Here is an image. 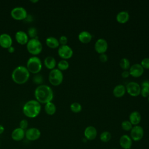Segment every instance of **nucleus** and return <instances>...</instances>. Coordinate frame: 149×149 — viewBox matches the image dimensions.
<instances>
[{"label":"nucleus","instance_id":"f257e3e1","mask_svg":"<svg viewBox=\"0 0 149 149\" xmlns=\"http://www.w3.org/2000/svg\"><path fill=\"white\" fill-rule=\"evenodd\" d=\"M34 97L40 104H45L51 102L54 97V92L49 86L40 84L35 89Z\"/></svg>","mask_w":149,"mask_h":149},{"label":"nucleus","instance_id":"f03ea898","mask_svg":"<svg viewBox=\"0 0 149 149\" xmlns=\"http://www.w3.org/2000/svg\"><path fill=\"white\" fill-rule=\"evenodd\" d=\"M41 109V104L36 100H31L24 104L23 113L28 118H34L39 115Z\"/></svg>","mask_w":149,"mask_h":149},{"label":"nucleus","instance_id":"7ed1b4c3","mask_svg":"<svg viewBox=\"0 0 149 149\" xmlns=\"http://www.w3.org/2000/svg\"><path fill=\"white\" fill-rule=\"evenodd\" d=\"M30 73L26 66L20 65L15 68L12 71V79L16 84H22L27 81L30 77Z\"/></svg>","mask_w":149,"mask_h":149},{"label":"nucleus","instance_id":"20e7f679","mask_svg":"<svg viewBox=\"0 0 149 149\" xmlns=\"http://www.w3.org/2000/svg\"><path fill=\"white\" fill-rule=\"evenodd\" d=\"M26 67L30 73L33 74L38 73L42 69L41 61L37 56H31L27 60Z\"/></svg>","mask_w":149,"mask_h":149},{"label":"nucleus","instance_id":"39448f33","mask_svg":"<svg viewBox=\"0 0 149 149\" xmlns=\"http://www.w3.org/2000/svg\"><path fill=\"white\" fill-rule=\"evenodd\" d=\"M26 48L29 53L33 55H37L42 51V45L37 38H34L29 40L26 44Z\"/></svg>","mask_w":149,"mask_h":149},{"label":"nucleus","instance_id":"423d86ee","mask_svg":"<svg viewBox=\"0 0 149 149\" xmlns=\"http://www.w3.org/2000/svg\"><path fill=\"white\" fill-rule=\"evenodd\" d=\"M63 79V75L61 70L58 68H54L49 73L48 80L49 83L53 86L61 84Z\"/></svg>","mask_w":149,"mask_h":149},{"label":"nucleus","instance_id":"0eeeda50","mask_svg":"<svg viewBox=\"0 0 149 149\" xmlns=\"http://www.w3.org/2000/svg\"><path fill=\"white\" fill-rule=\"evenodd\" d=\"M10 15L12 18L15 20H22L27 17V12L26 9L22 6H16L11 10Z\"/></svg>","mask_w":149,"mask_h":149},{"label":"nucleus","instance_id":"6e6552de","mask_svg":"<svg viewBox=\"0 0 149 149\" xmlns=\"http://www.w3.org/2000/svg\"><path fill=\"white\" fill-rule=\"evenodd\" d=\"M144 136V129L139 125L133 126L130 130V137L133 141H139L141 140Z\"/></svg>","mask_w":149,"mask_h":149},{"label":"nucleus","instance_id":"1a4fd4ad","mask_svg":"<svg viewBox=\"0 0 149 149\" xmlns=\"http://www.w3.org/2000/svg\"><path fill=\"white\" fill-rule=\"evenodd\" d=\"M58 54L63 59H66L72 56L73 51L68 45H61L58 47Z\"/></svg>","mask_w":149,"mask_h":149},{"label":"nucleus","instance_id":"9d476101","mask_svg":"<svg viewBox=\"0 0 149 149\" xmlns=\"http://www.w3.org/2000/svg\"><path fill=\"white\" fill-rule=\"evenodd\" d=\"M126 90L129 94L132 96H137L140 94L141 87L135 81H130L128 83L126 86Z\"/></svg>","mask_w":149,"mask_h":149},{"label":"nucleus","instance_id":"9b49d317","mask_svg":"<svg viewBox=\"0 0 149 149\" xmlns=\"http://www.w3.org/2000/svg\"><path fill=\"white\" fill-rule=\"evenodd\" d=\"M41 136L40 130L36 127H30L25 131V137L29 141H35Z\"/></svg>","mask_w":149,"mask_h":149},{"label":"nucleus","instance_id":"f8f14e48","mask_svg":"<svg viewBox=\"0 0 149 149\" xmlns=\"http://www.w3.org/2000/svg\"><path fill=\"white\" fill-rule=\"evenodd\" d=\"M95 51L99 54L105 53L108 48V42L104 38H98L94 45Z\"/></svg>","mask_w":149,"mask_h":149},{"label":"nucleus","instance_id":"ddd939ff","mask_svg":"<svg viewBox=\"0 0 149 149\" xmlns=\"http://www.w3.org/2000/svg\"><path fill=\"white\" fill-rule=\"evenodd\" d=\"M12 38L8 33H2L0 34V46L3 48L8 49L12 45Z\"/></svg>","mask_w":149,"mask_h":149},{"label":"nucleus","instance_id":"4468645a","mask_svg":"<svg viewBox=\"0 0 149 149\" xmlns=\"http://www.w3.org/2000/svg\"><path fill=\"white\" fill-rule=\"evenodd\" d=\"M129 74L135 77L141 76L144 72V68L140 63H134L129 68Z\"/></svg>","mask_w":149,"mask_h":149},{"label":"nucleus","instance_id":"2eb2a0df","mask_svg":"<svg viewBox=\"0 0 149 149\" xmlns=\"http://www.w3.org/2000/svg\"><path fill=\"white\" fill-rule=\"evenodd\" d=\"M97 135V130L93 126H87L84 130V136L88 140H93L95 139Z\"/></svg>","mask_w":149,"mask_h":149},{"label":"nucleus","instance_id":"dca6fc26","mask_svg":"<svg viewBox=\"0 0 149 149\" xmlns=\"http://www.w3.org/2000/svg\"><path fill=\"white\" fill-rule=\"evenodd\" d=\"M133 144V140L127 134H123L119 139V144L123 149H130Z\"/></svg>","mask_w":149,"mask_h":149},{"label":"nucleus","instance_id":"f3484780","mask_svg":"<svg viewBox=\"0 0 149 149\" xmlns=\"http://www.w3.org/2000/svg\"><path fill=\"white\" fill-rule=\"evenodd\" d=\"M16 41L22 45L26 44L29 41V36L27 33L22 30L17 31L15 35Z\"/></svg>","mask_w":149,"mask_h":149},{"label":"nucleus","instance_id":"a211bd4d","mask_svg":"<svg viewBox=\"0 0 149 149\" xmlns=\"http://www.w3.org/2000/svg\"><path fill=\"white\" fill-rule=\"evenodd\" d=\"M25 137V131L24 130L21 129L20 127H17L15 129L11 134L12 139L16 141H19L22 140Z\"/></svg>","mask_w":149,"mask_h":149},{"label":"nucleus","instance_id":"6ab92c4d","mask_svg":"<svg viewBox=\"0 0 149 149\" xmlns=\"http://www.w3.org/2000/svg\"><path fill=\"white\" fill-rule=\"evenodd\" d=\"M141 119V114L137 111L132 112L129 115V121L132 125H138Z\"/></svg>","mask_w":149,"mask_h":149},{"label":"nucleus","instance_id":"aec40b11","mask_svg":"<svg viewBox=\"0 0 149 149\" xmlns=\"http://www.w3.org/2000/svg\"><path fill=\"white\" fill-rule=\"evenodd\" d=\"M78 38L83 43H88L92 39L91 34L88 31H82L79 33L78 35Z\"/></svg>","mask_w":149,"mask_h":149},{"label":"nucleus","instance_id":"412c9836","mask_svg":"<svg viewBox=\"0 0 149 149\" xmlns=\"http://www.w3.org/2000/svg\"><path fill=\"white\" fill-rule=\"evenodd\" d=\"M126 87L123 84H118L113 89V94L116 97H121L126 93Z\"/></svg>","mask_w":149,"mask_h":149},{"label":"nucleus","instance_id":"4be33fe9","mask_svg":"<svg viewBox=\"0 0 149 149\" xmlns=\"http://www.w3.org/2000/svg\"><path fill=\"white\" fill-rule=\"evenodd\" d=\"M116 20L120 23H125L129 19V14L127 11L122 10L119 12L116 16Z\"/></svg>","mask_w":149,"mask_h":149},{"label":"nucleus","instance_id":"5701e85b","mask_svg":"<svg viewBox=\"0 0 149 149\" xmlns=\"http://www.w3.org/2000/svg\"><path fill=\"white\" fill-rule=\"evenodd\" d=\"M45 43L47 45L51 48H56L59 47V40L55 37L49 36L45 40Z\"/></svg>","mask_w":149,"mask_h":149},{"label":"nucleus","instance_id":"b1692460","mask_svg":"<svg viewBox=\"0 0 149 149\" xmlns=\"http://www.w3.org/2000/svg\"><path fill=\"white\" fill-rule=\"evenodd\" d=\"M44 63L45 66L48 68V69H53L55 68L56 65V62L55 59L52 56H48L45 57L44 61Z\"/></svg>","mask_w":149,"mask_h":149},{"label":"nucleus","instance_id":"393cba45","mask_svg":"<svg viewBox=\"0 0 149 149\" xmlns=\"http://www.w3.org/2000/svg\"><path fill=\"white\" fill-rule=\"evenodd\" d=\"M44 109H45V112L48 115H52L56 112V108L55 105L53 102H49L45 104Z\"/></svg>","mask_w":149,"mask_h":149},{"label":"nucleus","instance_id":"a878e982","mask_svg":"<svg viewBox=\"0 0 149 149\" xmlns=\"http://www.w3.org/2000/svg\"><path fill=\"white\" fill-rule=\"evenodd\" d=\"M119 65L122 69L127 70L130 67V62L127 58H123L119 61Z\"/></svg>","mask_w":149,"mask_h":149},{"label":"nucleus","instance_id":"bb28decb","mask_svg":"<svg viewBox=\"0 0 149 149\" xmlns=\"http://www.w3.org/2000/svg\"><path fill=\"white\" fill-rule=\"evenodd\" d=\"M100 139L101 141L104 143H107L111 139V134L108 131H104L101 133Z\"/></svg>","mask_w":149,"mask_h":149},{"label":"nucleus","instance_id":"cd10ccee","mask_svg":"<svg viewBox=\"0 0 149 149\" xmlns=\"http://www.w3.org/2000/svg\"><path fill=\"white\" fill-rule=\"evenodd\" d=\"M70 108L72 112L74 113H78L81 111L82 107L79 102H74L70 104Z\"/></svg>","mask_w":149,"mask_h":149},{"label":"nucleus","instance_id":"c85d7f7f","mask_svg":"<svg viewBox=\"0 0 149 149\" xmlns=\"http://www.w3.org/2000/svg\"><path fill=\"white\" fill-rule=\"evenodd\" d=\"M57 66L58 69L62 71L66 70L69 66V63L66 59H62L58 63Z\"/></svg>","mask_w":149,"mask_h":149},{"label":"nucleus","instance_id":"c756f323","mask_svg":"<svg viewBox=\"0 0 149 149\" xmlns=\"http://www.w3.org/2000/svg\"><path fill=\"white\" fill-rule=\"evenodd\" d=\"M121 127H122V129L125 131H130L132 129L133 125L129 120H126L122 122Z\"/></svg>","mask_w":149,"mask_h":149},{"label":"nucleus","instance_id":"7c9ffc66","mask_svg":"<svg viewBox=\"0 0 149 149\" xmlns=\"http://www.w3.org/2000/svg\"><path fill=\"white\" fill-rule=\"evenodd\" d=\"M27 34L31 38H37V30L34 27H30L27 30Z\"/></svg>","mask_w":149,"mask_h":149},{"label":"nucleus","instance_id":"2f4dec72","mask_svg":"<svg viewBox=\"0 0 149 149\" xmlns=\"http://www.w3.org/2000/svg\"><path fill=\"white\" fill-rule=\"evenodd\" d=\"M33 80L34 83L40 84H41V83H42L43 77L40 74L37 73V74H35V75L33 76Z\"/></svg>","mask_w":149,"mask_h":149},{"label":"nucleus","instance_id":"473e14b6","mask_svg":"<svg viewBox=\"0 0 149 149\" xmlns=\"http://www.w3.org/2000/svg\"><path fill=\"white\" fill-rule=\"evenodd\" d=\"M140 65L143 68L149 69V58H143L141 61Z\"/></svg>","mask_w":149,"mask_h":149},{"label":"nucleus","instance_id":"72a5a7b5","mask_svg":"<svg viewBox=\"0 0 149 149\" xmlns=\"http://www.w3.org/2000/svg\"><path fill=\"white\" fill-rule=\"evenodd\" d=\"M28 125H29L28 121L26 119H22L20 120V123H19V126H20L19 127H20L21 129H22L23 130H25L28 127Z\"/></svg>","mask_w":149,"mask_h":149},{"label":"nucleus","instance_id":"f704fd0d","mask_svg":"<svg viewBox=\"0 0 149 149\" xmlns=\"http://www.w3.org/2000/svg\"><path fill=\"white\" fill-rule=\"evenodd\" d=\"M140 94L143 97H147L149 95V88L147 87L141 88Z\"/></svg>","mask_w":149,"mask_h":149},{"label":"nucleus","instance_id":"c9c22d12","mask_svg":"<svg viewBox=\"0 0 149 149\" xmlns=\"http://www.w3.org/2000/svg\"><path fill=\"white\" fill-rule=\"evenodd\" d=\"M59 44H61V45H66L67 42H68V38L66 36H61L60 37H59Z\"/></svg>","mask_w":149,"mask_h":149},{"label":"nucleus","instance_id":"e433bc0d","mask_svg":"<svg viewBox=\"0 0 149 149\" xmlns=\"http://www.w3.org/2000/svg\"><path fill=\"white\" fill-rule=\"evenodd\" d=\"M100 60L102 62H105L108 61V56L106 54L103 53V54H101L100 56H99Z\"/></svg>","mask_w":149,"mask_h":149},{"label":"nucleus","instance_id":"4c0bfd02","mask_svg":"<svg viewBox=\"0 0 149 149\" xmlns=\"http://www.w3.org/2000/svg\"><path fill=\"white\" fill-rule=\"evenodd\" d=\"M140 87H141V88H142V87H147V88H149V80H146L143 81L141 83Z\"/></svg>","mask_w":149,"mask_h":149},{"label":"nucleus","instance_id":"58836bf2","mask_svg":"<svg viewBox=\"0 0 149 149\" xmlns=\"http://www.w3.org/2000/svg\"><path fill=\"white\" fill-rule=\"evenodd\" d=\"M122 77L123 78H126L130 74H129V72L128 70H123L122 72V74H121Z\"/></svg>","mask_w":149,"mask_h":149},{"label":"nucleus","instance_id":"ea45409f","mask_svg":"<svg viewBox=\"0 0 149 149\" xmlns=\"http://www.w3.org/2000/svg\"><path fill=\"white\" fill-rule=\"evenodd\" d=\"M8 51L9 52V53H13L15 52V47H13L12 45L10 47H9L8 49Z\"/></svg>","mask_w":149,"mask_h":149},{"label":"nucleus","instance_id":"a19ab883","mask_svg":"<svg viewBox=\"0 0 149 149\" xmlns=\"http://www.w3.org/2000/svg\"><path fill=\"white\" fill-rule=\"evenodd\" d=\"M4 131H5V127L2 125H0V134H2Z\"/></svg>","mask_w":149,"mask_h":149},{"label":"nucleus","instance_id":"79ce46f5","mask_svg":"<svg viewBox=\"0 0 149 149\" xmlns=\"http://www.w3.org/2000/svg\"><path fill=\"white\" fill-rule=\"evenodd\" d=\"M30 1H31V2H37L38 1V0H34V1H33V0H31Z\"/></svg>","mask_w":149,"mask_h":149},{"label":"nucleus","instance_id":"37998d69","mask_svg":"<svg viewBox=\"0 0 149 149\" xmlns=\"http://www.w3.org/2000/svg\"><path fill=\"white\" fill-rule=\"evenodd\" d=\"M148 102H149V95H148Z\"/></svg>","mask_w":149,"mask_h":149},{"label":"nucleus","instance_id":"c03bdc74","mask_svg":"<svg viewBox=\"0 0 149 149\" xmlns=\"http://www.w3.org/2000/svg\"><path fill=\"white\" fill-rule=\"evenodd\" d=\"M113 149H116V148H113Z\"/></svg>","mask_w":149,"mask_h":149}]
</instances>
